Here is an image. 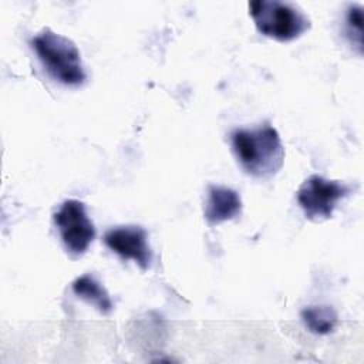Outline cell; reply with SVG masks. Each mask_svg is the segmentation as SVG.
I'll list each match as a JSON object with an SVG mask.
<instances>
[{
  "label": "cell",
  "mask_w": 364,
  "mask_h": 364,
  "mask_svg": "<svg viewBox=\"0 0 364 364\" xmlns=\"http://www.w3.org/2000/svg\"><path fill=\"white\" fill-rule=\"evenodd\" d=\"M54 223L65 250L73 257L84 255L95 237L94 223L87 215L85 205L78 199L64 200L54 213Z\"/></svg>",
  "instance_id": "5b68a950"
},
{
  "label": "cell",
  "mask_w": 364,
  "mask_h": 364,
  "mask_svg": "<svg viewBox=\"0 0 364 364\" xmlns=\"http://www.w3.org/2000/svg\"><path fill=\"white\" fill-rule=\"evenodd\" d=\"M242 212V199L230 188L210 185L208 188L203 216L209 226H216L226 220L237 218Z\"/></svg>",
  "instance_id": "52a82bcc"
},
{
  "label": "cell",
  "mask_w": 364,
  "mask_h": 364,
  "mask_svg": "<svg viewBox=\"0 0 364 364\" xmlns=\"http://www.w3.org/2000/svg\"><path fill=\"white\" fill-rule=\"evenodd\" d=\"M71 287H73V291L80 299L92 304L100 313L107 316L112 311V309H114L112 300H111L108 291L105 290V287L98 282V279L94 274L85 273V274L77 277L73 282Z\"/></svg>",
  "instance_id": "ba28073f"
},
{
  "label": "cell",
  "mask_w": 364,
  "mask_h": 364,
  "mask_svg": "<svg viewBox=\"0 0 364 364\" xmlns=\"http://www.w3.org/2000/svg\"><path fill=\"white\" fill-rule=\"evenodd\" d=\"M351 192V186L341 181L309 176L297 191V203L304 216L313 222L331 218L337 203Z\"/></svg>",
  "instance_id": "277c9868"
},
{
  "label": "cell",
  "mask_w": 364,
  "mask_h": 364,
  "mask_svg": "<svg viewBox=\"0 0 364 364\" xmlns=\"http://www.w3.org/2000/svg\"><path fill=\"white\" fill-rule=\"evenodd\" d=\"M363 7L360 4H350L346 10V36L350 44L363 54Z\"/></svg>",
  "instance_id": "30bf717a"
},
{
  "label": "cell",
  "mask_w": 364,
  "mask_h": 364,
  "mask_svg": "<svg viewBox=\"0 0 364 364\" xmlns=\"http://www.w3.org/2000/svg\"><path fill=\"white\" fill-rule=\"evenodd\" d=\"M31 47L44 70L58 82L70 87L82 85L87 75L77 46L67 37L43 28L31 38Z\"/></svg>",
  "instance_id": "7a4b0ae2"
},
{
  "label": "cell",
  "mask_w": 364,
  "mask_h": 364,
  "mask_svg": "<svg viewBox=\"0 0 364 364\" xmlns=\"http://www.w3.org/2000/svg\"><path fill=\"white\" fill-rule=\"evenodd\" d=\"M249 13L257 31L277 41H290L310 28L309 17L293 3L279 0H253Z\"/></svg>",
  "instance_id": "3957f363"
},
{
  "label": "cell",
  "mask_w": 364,
  "mask_h": 364,
  "mask_svg": "<svg viewBox=\"0 0 364 364\" xmlns=\"http://www.w3.org/2000/svg\"><path fill=\"white\" fill-rule=\"evenodd\" d=\"M232 149L243 171L255 178H270L284 161L280 135L270 124L250 129H235L230 134Z\"/></svg>",
  "instance_id": "6da1fadb"
},
{
  "label": "cell",
  "mask_w": 364,
  "mask_h": 364,
  "mask_svg": "<svg viewBox=\"0 0 364 364\" xmlns=\"http://www.w3.org/2000/svg\"><path fill=\"white\" fill-rule=\"evenodd\" d=\"M301 320L313 334L324 336L336 328L338 318L331 306H309L301 310Z\"/></svg>",
  "instance_id": "9c48e42d"
},
{
  "label": "cell",
  "mask_w": 364,
  "mask_h": 364,
  "mask_svg": "<svg viewBox=\"0 0 364 364\" xmlns=\"http://www.w3.org/2000/svg\"><path fill=\"white\" fill-rule=\"evenodd\" d=\"M104 243L125 260H134L141 269H148L152 252L148 245L146 230L136 225L117 226L104 235Z\"/></svg>",
  "instance_id": "8992f818"
}]
</instances>
